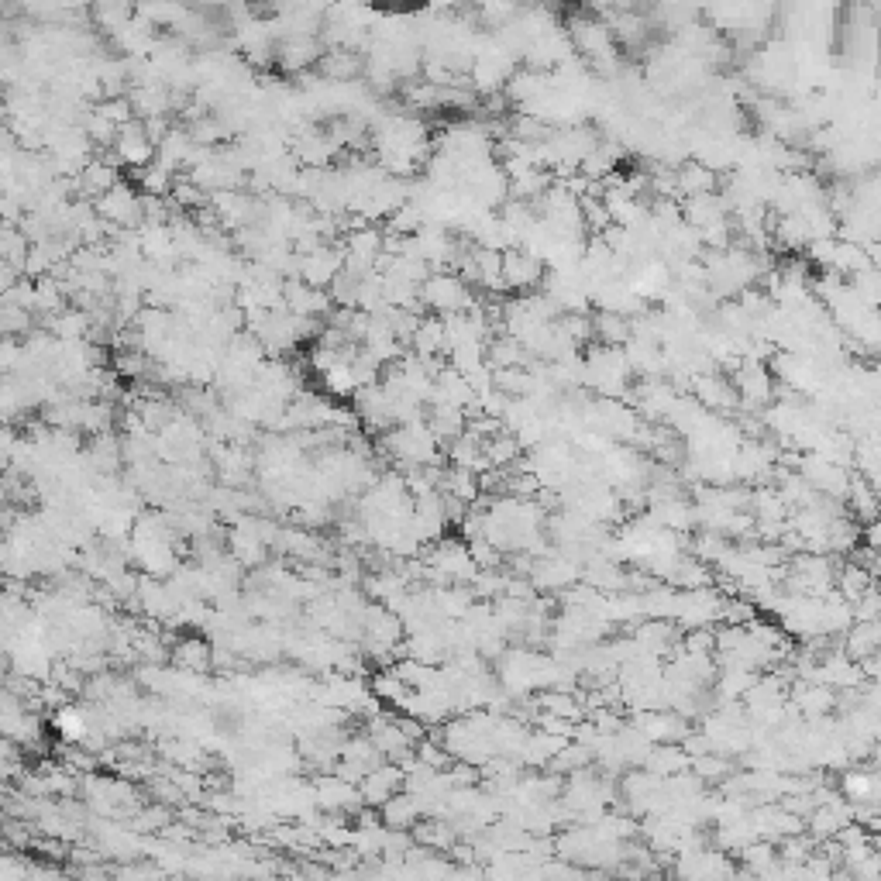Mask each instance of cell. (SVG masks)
<instances>
[{
    "label": "cell",
    "instance_id": "obj_11",
    "mask_svg": "<svg viewBox=\"0 0 881 881\" xmlns=\"http://www.w3.org/2000/svg\"><path fill=\"white\" fill-rule=\"evenodd\" d=\"M114 183H118V166L107 159H90L87 166L80 169V176H76V190H80L83 197H93V200H97L100 193L111 190Z\"/></svg>",
    "mask_w": 881,
    "mask_h": 881
},
{
    "label": "cell",
    "instance_id": "obj_10",
    "mask_svg": "<svg viewBox=\"0 0 881 881\" xmlns=\"http://www.w3.org/2000/svg\"><path fill=\"white\" fill-rule=\"evenodd\" d=\"M716 190V169H709L706 162H685L675 169V193L678 197H703V193Z\"/></svg>",
    "mask_w": 881,
    "mask_h": 881
},
{
    "label": "cell",
    "instance_id": "obj_3",
    "mask_svg": "<svg viewBox=\"0 0 881 881\" xmlns=\"http://www.w3.org/2000/svg\"><path fill=\"white\" fill-rule=\"evenodd\" d=\"M503 283H506V290H517V293H530V290H537V286H541V279H544V262L537 259L534 252H530V248H524V245H513V248H506L503 252Z\"/></svg>",
    "mask_w": 881,
    "mask_h": 881
},
{
    "label": "cell",
    "instance_id": "obj_7",
    "mask_svg": "<svg viewBox=\"0 0 881 881\" xmlns=\"http://www.w3.org/2000/svg\"><path fill=\"white\" fill-rule=\"evenodd\" d=\"M403 785H407V771L389 761H379L376 768H369L358 778V792H362V802H369V806H382V802L400 792Z\"/></svg>",
    "mask_w": 881,
    "mask_h": 881
},
{
    "label": "cell",
    "instance_id": "obj_1",
    "mask_svg": "<svg viewBox=\"0 0 881 881\" xmlns=\"http://www.w3.org/2000/svg\"><path fill=\"white\" fill-rule=\"evenodd\" d=\"M417 300L427 303V310H441V317L469 310L475 303L469 293V283H465L462 276H455V272H431V276L417 286Z\"/></svg>",
    "mask_w": 881,
    "mask_h": 881
},
{
    "label": "cell",
    "instance_id": "obj_13",
    "mask_svg": "<svg viewBox=\"0 0 881 881\" xmlns=\"http://www.w3.org/2000/svg\"><path fill=\"white\" fill-rule=\"evenodd\" d=\"M637 730L651 740V744H668V740H682L689 730L675 720V716H661V713H644V720L637 723Z\"/></svg>",
    "mask_w": 881,
    "mask_h": 881
},
{
    "label": "cell",
    "instance_id": "obj_8",
    "mask_svg": "<svg viewBox=\"0 0 881 881\" xmlns=\"http://www.w3.org/2000/svg\"><path fill=\"white\" fill-rule=\"evenodd\" d=\"M365 737L376 744V751L386 761H403L413 754V740L403 734L400 720H389V716H376V720L369 723V734Z\"/></svg>",
    "mask_w": 881,
    "mask_h": 881
},
{
    "label": "cell",
    "instance_id": "obj_20",
    "mask_svg": "<svg viewBox=\"0 0 881 881\" xmlns=\"http://www.w3.org/2000/svg\"><path fill=\"white\" fill-rule=\"evenodd\" d=\"M417 826V840L424 847H434V851H448L451 844H455V830L444 823H413Z\"/></svg>",
    "mask_w": 881,
    "mask_h": 881
},
{
    "label": "cell",
    "instance_id": "obj_19",
    "mask_svg": "<svg viewBox=\"0 0 881 881\" xmlns=\"http://www.w3.org/2000/svg\"><path fill=\"white\" fill-rule=\"evenodd\" d=\"M871 575H875V572H868V568L854 561L851 568H844V572H840V596H844L847 603H854L857 596H864V592L875 586V582H871Z\"/></svg>",
    "mask_w": 881,
    "mask_h": 881
},
{
    "label": "cell",
    "instance_id": "obj_9",
    "mask_svg": "<svg viewBox=\"0 0 881 881\" xmlns=\"http://www.w3.org/2000/svg\"><path fill=\"white\" fill-rule=\"evenodd\" d=\"M424 816V806H420V799L413 792H396L389 795L386 802L379 806V823L386 826V830H407V826H413Z\"/></svg>",
    "mask_w": 881,
    "mask_h": 881
},
{
    "label": "cell",
    "instance_id": "obj_5",
    "mask_svg": "<svg viewBox=\"0 0 881 881\" xmlns=\"http://www.w3.org/2000/svg\"><path fill=\"white\" fill-rule=\"evenodd\" d=\"M321 56H324V49L314 35H286V38H279L272 66H279L283 73H303V69L317 66V59Z\"/></svg>",
    "mask_w": 881,
    "mask_h": 881
},
{
    "label": "cell",
    "instance_id": "obj_16",
    "mask_svg": "<svg viewBox=\"0 0 881 881\" xmlns=\"http://www.w3.org/2000/svg\"><path fill=\"white\" fill-rule=\"evenodd\" d=\"M844 792L854 806H878V778L875 771H851L844 775Z\"/></svg>",
    "mask_w": 881,
    "mask_h": 881
},
{
    "label": "cell",
    "instance_id": "obj_15",
    "mask_svg": "<svg viewBox=\"0 0 881 881\" xmlns=\"http://www.w3.org/2000/svg\"><path fill=\"white\" fill-rule=\"evenodd\" d=\"M878 651V620H854L851 637H847V658L861 661Z\"/></svg>",
    "mask_w": 881,
    "mask_h": 881
},
{
    "label": "cell",
    "instance_id": "obj_14",
    "mask_svg": "<svg viewBox=\"0 0 881 881\" xmlns=\"http://www.w3.org/2000/svg\"><path fill=\"white\" fill-rule=\"evenodd\" d=\"M135 18V4L131 0H93V21L104 31H118L121 25Z\"/></svg>",
    "mask_w": 881,
    "mask_h": 881
},
{
    "label": "cell",
    "instance_id": "obj_2",
    "mask_svg": "<svg viewBox=\"0 0 881 881\" xmlns=\"http://www.w3.org/2000/svg\"><path fill=\"white\" fill-rule=\"evenodd\" d=\"M100 221H107L111 228H138L145 221L142 214V193H135L128 183H114L107 193H100L93 200Z\"/></svg>",
    "mask_w": 881,
    "mask_h": 881
},
{
    "label": "cell",
    "instance_id": "obj_18",
    "mask_svg": "<svg viewBox=\"0 0 881 881\" xmlns=\"http://www.w3.org/2000/svg\"><path fill=\"white\" fill-rule=\"evenodd\" d=\"M475 7H479L482 21H486L489 28H503L517 18L520 0H475Z\"/></svg>",
    "mask_w": 881,
    "mask_h": 881
},
{
    "label": "cell",
    "instance_id": "obj_17",
    "mask_svg": "<svg viewBox=\"0 0 881 881\" xmlns=\"http://www.w3.org/2000/svg\"><path fill=\"white\" fill-rule=\"evenodd\" d=\"M795 706H799V713L809 716V720H820V716H826V709L833 706V692L826 689V685H802V689L795 692Z\"/></svg>",
    "mask_w": 881,
    "mask_h": 881
},
{
    "label": "cell",
    "instance_id": "obj_12",
    "mask_svg": "<svg viewBox=\"0 0 881 881\" xmlns=\"http://www.w3.org/2000/svg\"><path fill=\"white\" fill-rule=\"evenodd\" d=\"M173 661L183 672H207L210 661H214V647H210L204 637H183L173 647Z\"/></svg>",
    "mask_w": 881,
    "mask_h": 881
},
{
    "label": "cell",
    "instance_id": "obj_6",
    "mask_svg": "<svg viewBox=\"0 0 881 881\" xmlns=\"http://www.w3.org/2000/svg\"><path fill=\"white\" fill-rule=\"evenodd\" d=\"M111 148H114V155H118V162H124V166H131V169H142L155 159V142L148 138L145 124L138 118L121 124L118 138H114Z\"/></svg>",
    "mask_w": 881,
    "mask_h": 881
},
{
    "label": "cell",
    "instance_id": "obj_4",
    "mask_svg": "<svg viewBox=\"0 0 881 881\" xmlns=\"http://www.w3.org/2000/svg\"><path fill=\"white\" fill-rule=\"evenodd\" d=\"M314 802L327 813H358L365 806L362 792H358V782H348L345 775H324L314 782Z\"/></svg>",
    "mask_w": 881,
    "mask_h": 881
}]
</instances>
